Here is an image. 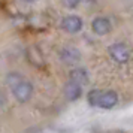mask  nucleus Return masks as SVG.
<instances>
[{
	"mask_svg": "<svg viewBox=\"0 0 133 133\" xmlns=\"http://www.w3.org/2000/svg\"><path fill=\"white\" fill-rule=\"evenodd\" d=\"M91 30L97 36H106V35H109L111 30H112L111 19L106 18V17H96L91 21Z\"/></svg>",
	"mask_w": 133,
	"mask_h": 133,
	"instance_id": "nucleus-5",
	"label": "nucleus"
},
{
	"mask_svg": "<svg viewBox=\"0 0 133 133\" xmlns=\"http://www.w3.org/2000/svg\"><path fill=\"white\" fill-rule=\"evenodd\" d=\"M63 3H64V6L73 9V8H76L79 5V0H63Z\"/></svg>",
	"mask_w": 133,
	"mask_h": 133,
	"instance_id": "nucleus-12",
	"label": "nucleus"
},
{
	"mask_svg": "<svg viewBox=\"0 0 133 133\" xmlns=\"http://www.w3.org/2000/svg\"><path fill=\"white\" fill-rule=\"evenodd\" d=\"M23 79H24V78H23V75H21V73H18V72H9L6 75V84H8V87L14 88V87H17Z\"/></svg>",
	"mask_w": 133,
	"mask_h": 133,
	"instance_id": "nucleus-10",
	"label": "nucleus"
},
{
	"mask_svg": "<svg viewBox=\"0 0 133 133\" xmlns=\"http://www.w3.org/2000/svg\"><path fill=\"white\" fill-rule=\"evenodd\" d=\"M108 52L111 55V58L118 64H124L130 60V49L123 42H115L112 45H109Z\"/></svg>",
	"mask_w": 133,
	"mask_h": 133,
	"instance_id": "nucleus-1",
	"label": "nucleus"
},
{
	"mask_svg": "<svg viewBox=\"0 0 133 133\" xmlns=\"http://www.w3.org/2000/svg\"><path fill=\"white\" fill-rule=\"evenodd\" d=\"M100 96V90H91L88 93V103L91 106H96L97 105V99Z\"/></svg>",
	"mask_w": 133,
	"mask_h": 133,
	"instance_id": "nucleus-11",
	"label": "nucleus"
},
{
	"mask_svg": "<svg viewBox=\"0 0 133 133\" xmlns=\"http://www.w3.org/2000/svg\"><path fill=\"white\" fill-rule=\"evenodd\" d=\"M61 29L66 31V33H70V35H75V33H79L84 27V21L79 15H75V14H70V15H66L64 18L61 19Z\"/></svg>",
	"mask_w": 133,
	"mask_h": 133,
	"instance_id": "nucleus-3",
	"label": "nucleus"
},
{
	"mask_svg": "<svg viewBox=\"0 0 133 133\" xmlns=\"http://www.w3.org/2000/svg\"><path fill=\"white\" fill-rule=\"evenodd\" d=\"M64 97H66L67 100H78L79 97L82 96V87L76 82H72V81H67L66 85H64Z\"/></svg>",
	"mask_w": 133,
	"mask_h": 133,
	"instance_id": "nucleus-8",
	"label": "nucleus"
},
{
	"mask_svg": "<svg viewBox=\"0 0 133 133\" xmlns=\"http://www.w3.org/2000/svg\"><path fill=\"white\" fill-rule=\"evenodd\" d=\"M25 57H27V61L33 64L35 67H43L45 66V58H43V54L41 48L36 46V45H31L27 48L25 51Z\"/></svg>",
	"mask_w": 133,
	"mask_h": 133,
	"instance_id": "nucleus-7",
	"label": "nucleus"
},
{
	"mask_svg": "<svg viewBox=\"0 0 133 133\" xmlns=\"http://www.w3.org/2000/svg\"><path fill=\"white\" fill-rule=\"evenodd\" d=\"M12 93H14V97L17 99V102H19V103L29 102L31 99V96H33V84L30 81L23 79L17 87L12 88Z\"/></svg>",
	"mask_w": 133,
	"mask_h": 133,
	"instance_id": "nucleus-2",
	"label": "nucleus"
},
{
	"mask_svg": "<svg viewBox=\"0 0 133 133\" xmlns=\"http://www.w3.org/2000/svg\"><path fill=\"white\" fill-rule=\"evenodd\" d=\"M69 81H72V82H76L79 84L81 87H84V85L88 84V81H90V75L88 72L85 70L84 67H76V69H73L70 75H69Z\"/></svg>",
	"mask_w": 133,
	"mask_h": 133,
	"instance_id": "nucleus-9",
	"label": "nucleus"
},
{
	"mask_svg": "<svg viewBox=\"0 0 133 133\" xmlns=\"http://www.w3.org/2000/svg\"><path fill=\"white\" fill-rule=\"evenodd\" d=\"M58 57H60L61 63L72 66V64H76V63H79V61H81L82 54H81V51H79L78 48L67 45V46H63V48L60 49Z\"/></svg>",
	"mask_w": 133,
	"mask_h": 133,
	"instance_id": "nucleus-4",
	"label": "nucleus"
},
{
	"mask_svg": "<svg viewBox=\"0 0 133 133\" xmlns=\"http://www.w3.org/2000/svg\"><path fill=\"white\" fill-rule=\"evenodd\" d=\"M117 103H118V94L112 90H106V91H100V96L97 99L96 106L102 109H112Z\"/></svg>",
	"mask_w": 133,
	"mask_h": 133,
	"instance_id": "nucleus-6",
	"label": "nucleus"
},
{
	"mask_svg": "<svg viewBox=\"0 0 133 133\" xmlns=\"http://www.w3.org/2000/svg\"><path fill=\"white\" fill-rule=\"evenodd\" d=\"M23 2H24V3H35L36 0H23Z\"/></svg>",
	"mask_w": 133,
	"mask_h": 133,
	"instance_id": "nucleus-13",
	"label": "nucleus"
}]
</instances>
